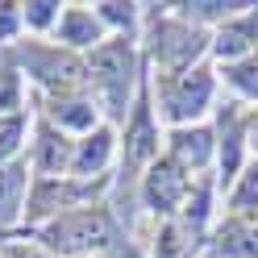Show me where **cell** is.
Here are the masks:
<instances>
[{
    "mask_svg": "<svg viewBox=\"0 0 258 258\" xmlns=\"http://www.w3.org/2000/svg\"><path fill=\"white\" fill-rule=\"evenodd\" d=\"M71 158H75V138L62 134L58 125L42 121L38 134H34V146H29V171H34V179L71 175Z\"/></svg>",
    "mask_w": 258,
    "mask_h": 258,
    "instance_id": "obj_8",
    "label": "cell"
},
{
    "mask_svg": "<svg viewBox=\"0 0 258 258\" xmlns=\"http://www.w3.org/2000/svg\"><path fill=\"white\" fill-rule=\"evenodd\" d=\"M13 58H21V71L42 84L50 96H62V92H84L88 88V62L62 50V46H42V42H21Z\"/></svg>",
    "mask_w": 258,
    "mask_h": 258,
    "instance_id": "obj_5",
    "label": "cell"
},
{
    "mask_svg": "<svg viewBox=\"0 0 258 258\" xmlns=\"http://www.w3.org/2000/svg\"><path fill=\"white\" fill-rule=\"evenodd\" d=\"M208 50L221 58V67L258 54V5H246L237 17H229L225 25H217V29H213V46H208Z\"/></svg>",
    "mask_w": 258,
    "mask_h": 258,
    "instance_id": "obj_10",
    "label": "cell"
},
{
    "mask_svg": "<svg viewBox=\"0 0 258 258\" xmlns=\"http://www.w3.org/2000/svg\"><path fill=\"white\" fill-rule=\"evenodd\" d=\"M88 62V88L96 108L104 112L108 121H125L129 108H134V96L142 88V58L134 38H108L84 58Z\"/></svg>",
    "mask_w": 258,
    "mask_h": 258,
    "instance_id": "obj_2",
    "label": "cell"
},
{
    "mask_svg": "<svg viewBox=\"0 0 258 258\" xmlns=\"http://www.w3.org/2000/svg\"><path fill=\"white\" fill-rule=\"evenodd\" d=\"M58 17H62L58 0H29V5H21V21H25V29H34V34L58 29Z\"/></svg>",
    "mask_w": 258,
    "mask_h": 258,
    "instance_id": "obj_20",
    "label": "cell"
},
{
    "mask_svg": "<svg viewBox=\"0 0 258 258\" xmlns=\"http://www.w3.org/2000/svg\"><path fill=\"white\" fill-rule=\"evenodd\" d=\"M200 246V233H191L183 221H163L154 237V258H191Z\"/></svg>",
    "mask_w": 258,
    "mask_h": 258,
    "instance_id": "obj_18",
    "label": "cell"
},
{
    "mask_svg": "<svg viewBox=\"0 0 258 258\" xmlns=\"http://www.w3.org/2000/svg\"><path fill=\"white\" fill-rule=\"evenodd\" d=\"M46 121L58 125L71 138H84L100 125V108L84 92H62V96H46Z\"/></svg>",
    "mask_w": 258,
    "mask_h": 258,
    "instance_id": "obj_13",
    "label": "cell"
},
{
    "mask_svg": "<svg viewBox=\"0 0 258 258\" xmlns=\"http://www.w3.org/2000/svg\"><path fill=\"white\" fill-rule=\"evenodd\" d=\"M21 112V75L13 67H0V121Z\"/></svg>",
    "mask_w": 258,
    "mask_h": 258,
    "instance_id": "obj_21",
    "label": "cell"
},
{
    "mask_svg": "<svg viewBox=\"0 0 258 258\" xmlns=\"http://www.w3.org/2000/svg\"><path fill=\"white\" fill-rule=\"evenodd\" d=\"M167 158L179 163L191 179L217 163V134L208 125H179L167 134Z\"/></svg>",
    "mask_w": 258,
    "mask_h": 258,
    "instance_id": "obj_9",
    "label": "cell"
},
{
    "mask_svg": "<svg viewBox=\"0 0 258 258\" xmlns=\"http://www.w3.org/2000/svg\"><path fill=\"white\" fill-rule=\"evenodd\" d=\"M142 21H146V38H150L142 58L158 62V75L196 67L204 50L213 46V29L183 21L171 5H142Z\"/></svg>",
    "mask_w": 258,
    "mask_h": 258,
    "instance_id": "obj_3",
    "label": "cell"
},
{
    "mask_svg": "<svg viewBox=\"0 0 258 258\" xmlns=\"http://www.w3.org/2000/svg\"><path fill=\"white\" fill-rule=\"evenodd\" d=\"M0 258H50V254H46L42 246H21V241H17V246H5V250H0Z\"/></svg>",
    "mask_w": 258,
    "mask_h": 258,
    "instance_id": "obj_23",
    "label": "cell"
},
{
    "mask_svg": "<svg viewBox=\"0 0 258 258\" xmlns=\"http://www.w3.org/2000/svg\"><path fill=\"white\" fill-rule=\"evenodd\" d=\"M208 250L213 258H258V217H229Z\"/></svg>",
    "mask_w": 258,
    "mask_h": 258,
    "instance_id": "obj_16",
    "label": "cell"
},
{
    "mask_svg": "<svg viewBox=\"0 0 258 258\" xmlns=\"http://www.w3.org/2000/svg\"><path fill=\"white\" fill-rule=\"evenodd\" d=\"M221 79L225 88H229L237 100H246L258 108V54L241 58V62H229V67H221Z\"/></svg>",
    "mask_w": 258,
    "mask_h": 258,
    "instance_id": "obj_19",
    "label": "cell"
},
{
    "mask_svg": "<svg viewBox=\"0 0 258 258\" xmlns=\"http://www.w3.org/2000/svg\"><path fill=\"white\" fill-rule=\"evenodd\" d=\"M150 96H154V112H158L163 121H171V129L200 125V117L213 108L217 75H213L208 62H196V67L171 71V75H154Z\"/></svg>",
    "mask_w": 258,
    "mask_h": 258,
    "instance_id": "obj_4",
    "label": "cell"
},
{
    "mask_svg": "<svg viewBox=\"0 0 258 258\" xmlns=\"http://www.w3.org/2000/svg\"><path fill=\"white\" fill-rule=\"evenodd\" d=\"M241 142H246V117H237V104H221V134H217V163H221V187L241 175L246 158H241Z\"/></svg>",
    "mask_w": 258,
    "mask_h": 258,
    "instance_id": "obj_14",
    "label": "cell"
},
{
    "mask_svg": "<svg viewBox=\"0 0 258 258\" xmlns=\"http://www.w3.org/2000/svg\"><path fill=\"white\" fill-rule=\"evenodd\" d=\"M191 187H196V179H191L179 163H171L167 154H158L154 163L142 171V179H138L142 204H146L154 217H163V221H175V217L183 213Z\"/></svg>",
    "mask_w": 258,
    "mask_h": 258,
    "instance_id": "obj_7",
    "label": "cell"
},
{
    "mask_svg": "<svg viewBox=\"0 0 258 258\" xmlns=\"http://www.w3.org/2000/svg\"><path fill=\"white\" fill-rule=\"evenodd\" d=\"M17 25L25 29V21H21V5H0V46H9V42H13Z\"/></svg>",
    "mask_w": 258,
    "mask_h": 258,
    "instance_id": "obj_22",
    "label": "cell"
},
{
    "mask_svg": "<svg viewBox=\"0 0 258 258\" xmlns=\"http://www.w3.org/2000/svg\"><path fill=\"white\" fill-rule=\"evenodd\" d=\"M121 175L129 183L142 179L138 171H146L158 158V112H154V96H150V79H142V88L134 96V108L125 117V134H121Z\"/></svg>",
    "mask_w": 258,
    "mask_h": 258,
    "instance_id": "obj_6",
    "label": "cell"
},
{
    "mask_svg": "<svg viewBox=\"0 0 258 258\" xmlns=\"http://www.w3.org/2000/svg\"><path fill=\"white\" fill-rule=\"evenodd\" d=\"M246 142H250V150L258 154V108L250 112V121H246Z\"/></svg>",
    "mask_w": 258,
    "mask_h": 258,
    "instance_id": "obj_24",
    "label": "cell"
},
{
    "mask_svg": "<svg viewBox=\"0 0 258 258\" xmlns=\"http://www.w3.org/2000/svg\"><path fill=\"white\" fill-rule=\"evenodd\" d=\"M58 46L62 50H96L100 42H108V29H104V21L96 17V9L92 5H62V17H58Z\"/></svg>",
    "mask_w": 258,
    "mask_h": 258,
    "instance_id": "obj_12",
    "label": "cell"
},
{
    "mask_svg": "<svg viewBox=\"0 0 258 258\" xmlns=\"http://www.w3.org/2000/svg\"><path fill=\"white\" fill-rule=\"evenodd\" d=\"M34 233L50 258H121V250L129 254L125 229L108 204H88L75 213H62L38 225Z\"/></svg>",
    "mask_w": 258,
    "mask_h": 258,
    "instance_id": "obj_1",
    "label": "cell"
},
{
    "mask_svg": "<svg viewBox=\"0 0 258 258\" xmlns=\"http://www.w3.org/2000/svg\"><path fill=\"white\" fill-rule=\"evenodd\" d=\"M117 134L112 125H96L92 134L75 138V158H71V179H108V167L117 158Z\"/></svg>",
    "mask_w": 258,
    "mask_h": 258,
    "instance_id": "obj_11",
    "label": "cell"
},
{
    "mask_svg": "<svg viewBox=\"0 0 258 258\" xmlns=\"http://www.w3.org/2000/svg\"><path fill=\"white\" fill-rule=\"evenodd\" d=\"M29 183H34L29 158H13V163L0 167V229H9V225H17L25 217Z\"/></svg>",
    "mask_w": 258,
    "mask_h": 258,
    "instance_id": "obj_15",
    "label": "cell"
},
{
    "mask_svg": "<svg viewBox=\"0 0 258 258\" xmlns=\"http://www.w3.org/2000/svg\"><path fill=\"white\" fill-rule=\"evenodd\" d=\"M229 200V217H258V158L241 167V175L225 191Z\"/></svg>",
    "mask_w": 258,
    "mask_h": 258,
    "instance_id": "obj_17",
    "label": "cell"
}]
</instances>
